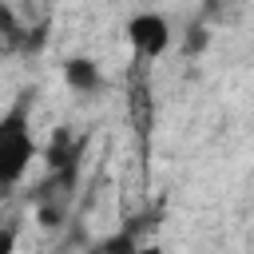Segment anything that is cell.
<instances>
[{
    "label": "cell",
    "instance_id": "obj_3",
    "mask_svg": "<svg viewBox=\"0 0 254 254\" xmlns=\"http://www.w3.org/2000/svg\"><path fill=\"white\" fill-rule=\"evenodd\" d=\"M60 75H64V83H67L71 91H79V95H91V91L103 87V71H99V64H95L91 56H71V60H64Z\"/></svg>",
    "mask_w": 254,
    "mask_h": 254
},
{
    "label": "cell",
    "instance_id": "obj_4",
    "mask_svg": "<svg viewBox=\"0 0 254 254\" xmlns=\"http://www.w3.org/2000/svg\"><path fill=\"white\" fill-rule=\"evenodd\" d=\"M115 254H163V250L159 246H139L131 234H119V250Z\"/></svg>",
    "mask_w": 254,
    "mask_h": 254
},
{
    "label": "cell",
    "instance_id": "obj_1",
    "mask_svg": "<svg viewBox=\"0 0 254 254\" xmlns=\"http://www.w3.org/2000/svg\"><path fill=\"white\" fill-rule=\"evenodd\" d=\"M32 159H36V139H32L28 107L16 103L0 119V183H4V190H16L24 183V175L32 171Z\"/></svg>",
    "mask_w": 254,
    "mask_h": 254
},
{
    "label": "cell",
    "instance_id": "obj_2",
    "mask_svg": "<svg viewBox=\"0 0 254 254\" xmlns=\"http://www.w3.org/2000/svg\"><path fill=\"white\" fill-rule=\"evenodd\" d=\"M127 44L139 60H159L175 44V28L163 12H135L127 20Z\"/></svg>",
    "mask_w": 254,
    "mask_h": 254
}]
</instances>
